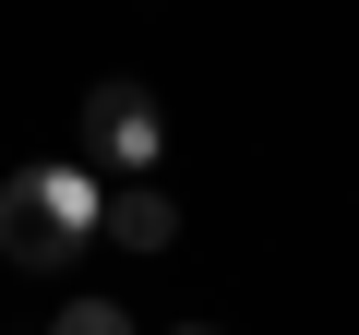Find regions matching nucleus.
Wrapping results in <instances>:
<instances>
[{
    "mask_svg": "<svg viewBox=\"0 0 359 335\" xmlns=\"http://www.w3.org/2000/svg\"><path fill=\"white\" fill-rule=\"evenodd\" d=\"M96 168H25V180H0V252L13 264H72L84 240H96Z\"/></svg>",
    "mask_w": 359,
    "mask_h": 335,
    "instance_id": "f257e3e1",
    "label": "nucleus"
},
{
    "mask_svg": "<svg viewBox=\"0 0 359 335\" xmlns=\"http://www.w3.org/2000/svg\"><path fill=\"white\" fill-rule=\"evenodd\" d=\"M84 144H96V168H144L168 156V108H156V84H132V72H108L96 96H84Z\"/></svg>",
    "mask_w": 359,
    "mask_h": 335,
    "instance_id": "f03ea898",
    "label": "nucleus"
},
{
    "mask_svg": "<svg viewBox=\"0 0 359 335\" xmlns=\"http://www.w3.org/2000/svg\"><path fill=\"white\" fill-rule=\"evenodd\" d=\"M96 228H108L120 252H168V240H180V204H168L156 180H132V192H108V216H96Z\"/></svg>",
    "mask_w": 359,
    "mask_h": 335,
    "instance_id": "7ed1b4c3",
    "label": "nucleus"
},
{
    "mask_svg": "<svg viewBox=\"0 0 359 335\" xmlns=\"http://www.w3.org/2000/svg\"><path fill=\"white\" fill-rule=\"evenodd\" d=\"M48 335H132V311H108V299H72V311H60Z\"/></svg>",
    "mask_w": 359,
    "mask_h": 335,
    "instance_id": "20e7f679",
    "label": "nucleus"
},
{
    "mask_svg": "<svg viewBox=\"0 0 359 335\" xmlns=\"http://www.w3.org/2000/svg\"><path fill=\"white\" fill-rule=\"evenodd\" d=\"M180 335H216V323H180Z\"/></svg>",
    "mask_w": 359,
    "mask_h": 335,
    "instance_id": "39448f33",
    "label": "nucleus"
}]
</instances>
